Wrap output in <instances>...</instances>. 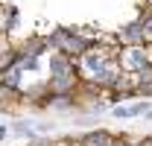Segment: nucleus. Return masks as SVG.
I'll list each match as a JSON object with an SVG mask.
<instances>
[{
  "label": "nucleus",
  "mask_w": 152,
  "mask_h": 146,
  "mask_svg": "<svg viewBox=\"0 0 152 146\" xmlns=\"http://www.w3.org/2000/svg\"><path fill=\"white\" fill-rule=\"evenodd\" d=\"M143 35H146V41H152V18L143 23Z\"/></svg>",
  "instance_id": "obj_4"
},
{
  "label": "nucleus",
  "mask_w": 152,
  "mask_h": 146,
  "mask_svg": "<svg viewBox=\"0 0 152 146\" xmlns=\"http://www.w3.org/2000/svg\"><path fill=\"white\" fill-rule=\"evenodd\" d=\"M137 114H146V102L126 105V108H114V117H137Z\"/></svg>",
  "instance_id": "obj_1"
},
{
  "label": "nucleus",
  "mask_w": 152,
  "mask_h": 146,
  "mask_svg": "<svg viewBox=\"0 0 152 146\" xmlns=\"http://www.w3.org/2000/svg\"><path fill=\"white\" fill-rule=\"evenodd\" d=\"M123 64H126V67H143V53L129 47V50H126V61H123Z\"/></svg>",
  "instance_id": "obj_2"
},
{
  "label": "nucleus",
  "mask_w": 152,
  "mask_h": 146,
  "mask_svg": "<svg viewBox=\"0 0 152 146\" xmlns=\"http://www.w3.org/2000/svg\"><path fill=\"white\" fill-rule=\"evenodd\" d=\"M111 140H108V134H91L88 140H85V146H108Z\"/></svg>",
  "instance_id": "obj_3"
}]
</instances>
